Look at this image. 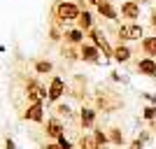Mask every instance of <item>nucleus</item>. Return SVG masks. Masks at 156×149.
<instances>
[{"label":"nucleus","instance_id":"obj_25","mask_svg":"<svg viewBox=\"0 0 156 149\" xmlns=\"http://www.w3.org/2000/svg\"><path fill=\"white\" fill-rule=\"evenodd\" d=\"M110 79H112V82H117V84H119V82H121V84H128V77H124V75H121V72H117V70L110 72Z\"/></svg>","mask_w":156,"mask_h":149},{"label":"nucleus","instance_id":"obj_30","mask_svg":"<svg viewBox=\"0 0 156 149\" xmlns=\"http://www.w3.org/2000/svg\"><path fill=\"white\" fill-rule=\"evenodd\" d=\"M5 149H16V144H14L12 137H7V140H5Z\"/></svg>","mask_w":156,"mask_h":149},{"label":"nucleus","instance_id":"obj_14","mask_svg":"<svg viewBox=\"0 0 156 149\" xmlns=\"http://www.w3.org/2000/svg\"><path fill=\"white\" fill-rule=\"evenodd\" d=\"M96 9H98V14H100V16H105L107 21H117V19H119V12H117V7L112 5V0H105V2H100Z\"/></svg>","mask_w":156,"mask_h":149},{"label":"nucleus","instance_id":"obj_33","mask_svg":"<svg viewBox=\"0 0 156 149\" xmlns=\"http://www.w3.org/2000/svg\"><path fill=\"white\" fill-rule=\"evenodd\" d=\"M133 2H137V5H144V2H149V0H133Z\"/></svg>","mask_w":156,"mask_h":149},{"label":"nucleus","instance_id":"obj_27","mask_svg":"<svg viewBox=\"0 0 156 149\" xmlns=\"http://www.w3.org/2000/svg\"><path fill=\"white\" fill-rule=\"evenodd\" d=\"M142 98H144V103H147V105H154V107H156V93H147V91H144Z\"/></svg>","mask_w":156,"mask_h":149},{"label":"nucleus","instance_id":"obj_20","mask_svg":"<svg viewBox=\"0 0 156 149\" xmlns=\"http://www.w3.org/2000/svg\"><path fill=\"white\" fill-rule=\"evenodd\" d=\"M51 70H54V63H51V61H44V59H37V61H35V72H37V75H49Z\"/></svg>","mask_w":156,"mask_h":149},{"label":"nucleus","instance_id":"obj_3","mask_svg":"<svg viewBox=\"0 0 156 149\" xmlns=\"http://www.w3.org/2000/svg\"><path fill=\"white\" fill-rule=\"evenodd\" d=\"M86 37L91 40V44L93 47H98V51L103 54V59L105 61H112V54H114V47L107 42V35L103 33V28H96L93 26L91 30L86 33Z\"/></svg>","mask_w":156,"mask_h":149},{"label":"nucleus","instance_id":"obj_28","mask_svg":"<svg viewBox=\"0 0 156 149\" xmlns=\"http://www.w3.org/2000/svg\"><path fill=\"white\" fill-rule=\"evenodd\" d=\"M151 133H154V130H140V135H137V137H140L142 142H149V140H151Z\"/></svg>","mask_w":156,"mask_h":149},{"label":"nucleus","instance_id":"obj_37","mask_svg":"<svg viewBox=\"0 0 156 149\" xmlns=\"http://www.w3.org/2000/svg\"><path fill=\"white\" fill-rule=\"evenodd\" d=\"M75 149H79V147H75Z\"/></svg>","mask_w":156,"mask_h":149},{"label":"nucleus","instance_id":"obj_6","mask_svg":"<svg viewBox=\"0 0 156 149\" xmlns=\"http://www.w3.org/2000/svg\"><path fill=\"white\" fill-rule=\"evenodd\" d=\"M65 91H68V86H65V79L58 77V75H54L51 82H49V86H47V100H49V103H58L61 98H63Z\"/></svg>","mask_w":156,"mask_h":149},{"label":"nucleus","instance_id":"obj_15","mask_svg":"<svg viewBox=\"0 0 156 149\" xmlns=\"http://www.w3.org/2000/svg\"><path fill=\"white\" fill-rule=\"evenodd\" d=\"M140 47H142V54L147 59L156 61V35H144V37L140 40Z\"/></svg>","mask_w":156,"mask_h":149},{"label":"nucleus","instance_id":"obj_32","mask_svg":"<svg viewBox=\"0 0 156 149\" xmlns=\"http://www.w3.org/2000/svg\"><path fill=\"white\" fill-rule=\"evenodd\" d=\"M42 149H61V147H58V144H56V142H49V144H44V147H42Z\"/></svg>","mask_w":156,"mask_h":149},{"label":"nucleus","instance_id":"obj_10","mask_svg":"<svg viewBox=\"0 0 156 149\" xmlns=\"http://www.w3.org/2000/svg\"><path fill=\"white\" fill-rule=\"evenodd\" d=\"M96 119H98V110L96 107H82L79 110V126L82 128H96Z\"/></svg>","mask_w":156,"mask_h":149},{"label":"nucleus","instance_id":"obj_18","mask_svg":"<svg viewBox=\"0 0 156 149\" xmlns=\"http://www.w3.org/2000/svg\"><path fill=\"white\" fill-rule=\"evenodd\" d=\"M77 23V28L79 30H84V33H89L93 28V14L89 12V9H82V14H79V19L75 21Z\"/></svg>","mask_w":156,"mask_h":149},{"label":"nucleus","instance_id":"obj_13","mask_svg":"<svg viewBox=\"0 0 156 149\" xmlns=\"http://www.w3.org/2000/svg\"><path fill=\"white\" fill-rule=\"evenodd\" d=\"M130 56H133V51H130L128 44H117L114 47V54H112V61L119 65H126L130 61Z\"/></svg>","mask_w":156,"mask_h":149},{"label":"nucleus","instance_id":"obj_2","mask_svg":"<svg viewBox=\"0 0 156 149\" xmlns=\"http://www.w3.org/2000/svg\"><path fill=\"white\" fill-rule=\"evenodd\" d=\"M79 14H82V7H79L75 0H61V2L54 5V21H58L61 26L77 21Z\"/></svg>","mask_w":156,"mask_h":149},{"label":"nucleus","instance_id":"obj_24","mask_svg":"<svg viewBox=\"0 0 156 149\" xmlns=\"http://www.w3.org/2000/svg\"><path fill=\"white\" fill-rule=\"evenodd\" d=\"M56 114H58V119L61 117H65V119H70L72 117V110H70V105H56Z\"/></svg>","mask_w":156,"mask_h":149},{"label":"nucleus","instance_id":"obj_16","mask_svg":"<svg viewBox=\"0 0 156 149\" xmlns=\"http://www.w3.org/2000/svg\"><path fill=\"white\" fill-rule=\"evenodd\" d=\"M23 119L40 123L42 119H44V107H42V103H35V105H30V107L26 110V114H23Z\"/></svg>","mask_w":156,"mask_h":149},{"label":"nucleus","instance_id":"obj_22","mask_svg":"<svg viewBox=\"0 0 156 149\" xmlns=\"http://www.w3.org/2000/svg\"><path fill=\"white\" fill-rule=\"evenodd\" d=\"M79 149H100V147H98L93 135H82L79 137Z\"/></svg>","mask_w":156,"mask_h":149},{"label":"nucleus","instance_id":"obj_8","mask_svg":"<svg viewBox=\"0 0 156 149\" xmlns=\"http://www.w3.org/2000/svg\"><path fill=\"white\" fill-rule=\"evenodd\" d=\"M140 12H142V5H137L133 0H124L121 7H119V14H121L126 21H137L140 19Z\"/></svg>","mask_w":156,"mask_h":149},{"label":"nucleus","instance_id":"obj_12","mask_svg":"<svg viewBox=\"0 0 156 149\" xmlns=\"http://www.w3.org/2000/svg\"><path fill=\"white\" fill-rule=\"evenodd\" d=\"M135 70L140 72V75H144V77H151V79H154V75H156V61L144 56V59H140L135 63Z\"/></svg>","mask_w":156,"mask_h":149},{"label":"nucleus","instance_id":"obj_34","mask_svg":"<svg viewBox=\"0 0 156 149\" xmlns=\"http://www.w3.org/2000/svg\"><path fill=\"white\" fill-rule=\"evenodd\" d=\"M100 149H110V147H100Z\"/></svg>","mask_w":156,"mask_h":149},{"label":"nucleus","instance_id":"obj_11","mask_svg":"<svg viewBox=\"0 0 156 149\" xmlns=\"http://www.w3.org/2000/svg\"><path fill=\"white\" fill-rule=\"evenodd\" d=\"M44 133H47V137L58 140L61 135H65V126H63V121H61L58 117H51L49 121H47V126H44Z\"/></svg>","mask_w":156,"mask_h":149},{"label":"nucleus","instance_id":"obj_29","mask_svg":"<svg viewBox=\"0 0 156 149\" xmlns=\"http://www.w3.org/2000/svg\"><path fill=\"white\" fill-rule=\"evenodd\" d=\"M142 147H144V142L140 140V137H135V140H133V142L128 144V149H142Z\"/></svg>","mask_w":156,"mask_h":149},{"label":"nucleus","instance_id":"obj_21","mask_svg":"<svg viewBox=\"0 0 156 149\" xmlns=\"http://www.w3.org/2000/svg\"><path fill=\"white\" fill-rule=\"evenodd\" d=\"M61 54H63V56H65L68 61H79V47H72V44H63Z\"/></svg>","mask_w":156,"mask_h":149},{"label":"nucleus","instance_id":"obj_26","mask_svg":"<svg viewBox=\"0 0 156 149\" xmlns=\"http://www.w3.org/2000/svg\"><path fill=\"white\" fill-rule=\"evenodd\" d=\"M56 144H58L61 149H75V147H72V142H70V140H68L65 135H61L58 140H56Z\"/></svg>","mask_w":156,"mask_h":149},{"label":"nucleus","instance_id":"obj_7","mask_svg":"<svg viewBox=\"0 0 156 149\" xmlns=\"http://www.w3.org/2000/svg\"><path fill=\"white\" fill-rule=\"evenodd\" d=\"M103 59V54L98 51V47H93L91 42H84V44H79V61H84V63H91V65H98Z\"/></svg>","mask_w":156,"mask_h":149},{"label":"nucleus","instance_id":"obj_35","mask_svg":"<svg viewBox=\"0 0 156 149\" xmlns=\"http://www.w3.org/2000/svg\"><path fill=\"white\" fill-rule=\"evenodd\" d=\"M154 135H156V128H154Z\"/></svg>","mask_w":156,"mask_h":149},{"label":"nucleus","instance_id":"obj_4","mask_svg":"<svg viewBox=\"0 0 156 149\" xmlns=\"http://www.w3.org/2000/svg\"><path fill=\"white\" fill-rule=\"evenodd\" d=\"M144 37V28L137 23V21H128V23H124V26L117 28V40L119 44H128V42H133V40H140Z\"/></svg>","mask_w":156,"mask_h":149},{"label":"nucleus","instance_id":"obj_19","mask_svg":"<svg viewBox=\"0 0 156 149\" xmlns=\"http://www.w3.org/2000/svg\"><path fill=\"white\" fill-rule=\"evenodd\" d=\"M93 137H96L98 147H107V144H110V137H107V130H105V128H100V126H96V128H93Z\"/></svg>","mask_w":156,"mask_h":149},{"label":"nucleus","instance_id":"obj_17","mask_svg":"<svg viewBox=\"0 0 156 149\" xmlns=\"http://www.w3.org/2000/svg\"><path fill=\"white\" fill-rule=\"evenodd\" d=\"M107 137H110V144H114V147H124L126 144V135H124V130L119 128V126L107 128Z\"/></svg>","mask_w":156,"mask_h":149},{"label":"nucleus","instance_id":"obj_23","mask_svg":"<svg viewBox=\"0 0 156 149\" xmlns=\"http://www.w3.org/2000/svg\"><path fill=\"white\" fill-rule=\"evenodd\" d=\"M142 119H144V121H149V123H156V107H154V105H144Z\"/></svg>","mask_w":156,"mask_h":149},{"label":"nucleus","instance_id":"obj_1","mask_svg":"<svg viewBox=\"0 0 156 149\" xmlns=\"http://www.w3.org/2000/svg\"><path fill=\"white\" fill-rule=\"evenodd\" d=\"M93 103H96V110L103 112V114H112L124 107V98L119 96L117 91L107 89V86H98L96 93H93Z\"/></svg>","mask_w":156,"mask_h":149},{"label":"nucleus","instance_id":"obj_36","mask_svg":"<svg viewBox=\"0 0 156 149\" xmlns=\"http://www.w3.org/2000/svg\"><path fill=\"white\" fill-rule=\"evenodd\" d=\"M154 82H156V75H154Z\"/></svg>","mask_w":156,"mask_h":149},{"label":"nucleus","instance_id":"obj_5","mask_svg":"<svg viewBox=\"0 0 156 149\" xmlns=\"http://www.w3.org/2000/svg\"><path fill=\"white\" fill-rule=\"evenodd\" d=\"M26 98H28V103H30V105L44 103V100H47V86H42L35 77L28 79V84H26Z\"/></svg>","mask_w":156,"mask_h":149},{"label":"nucleus","instance_id":"obj_31","mask_svg":"<svg viewBox=\"0 0 156 149\" xmlns=\"http://www.w3.org/2000/svg\"><path fill=\"white\" fill-rule=\"evenodd\" d=\"M149 23H151V28H154V33H156V9L151 12V21H149Z\"/></svg>","mask_w":156,"mask_h":149},{"label":"nucleus","instance_id":"obj_9","mask_svg":"<svg viewBox=\"0 0 156 149\" xmlns=\"http://www.w3.org/2000/svg\"><path fill=\"white\" fill-rule=\"evenodd\" d=\"M84 40H86V33L79 30L77 26H75V28H65V30H63V42H65V44L79 47V44H84Z\"/></svg>","mask_w":156,"mask_h":149}]
</instances>
